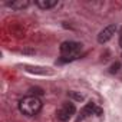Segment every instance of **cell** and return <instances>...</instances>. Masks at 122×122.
<instances>
[{
    "mask_svg": "<svg viewBox=\"0 0 122 122\" xmlns=\"http://www.w3.org/2000/svg\"><path fill=\"white\" fill-rule=\"evenodd\" d=\"M19 109H20L22 113H25L27 116H33V115H36V113L40 112V109H42V101L37 96H33V95L26 96V98H23L19 102Z\"/></svg>",
    "mask_w": 122,
    "mask_h": 122,
    "instance_id": "6da1fadb",
    "label": "cell"
},
{
    "mask_svg": "<svg viewBox=\"0 0 122 122\" xmlns=\"http://www.w3.org/2000/svg\"><path fill=\"white\" fill-rule=\"evenodd\" d=\"M75 111H76V108H75V105L72 102H65V103H62V106L57 109L56 116H57V119L60 122H68L72 118V115L75 113Z\"/></svg>",
    "mask_w": 122,
    "mask_h": 122,
    "instance_id": "7a4b0ae2",
    "label": "cell"
},
{
    "mask_svg": "<svg viewBox=\"0 0 122 122\" xmlns=\"http://www.w3.org/2000/svg\"><path fill=\"white\" fill-rule=\"evenodd\" d=\"M82 49V45L73 40H66L60 45V53L63 56H78V52Z\"/></svg>",
    "mask_w": 122,
    "mask_h": 122,
    "instance_id": "3957f363",
    "label": "cell"
},
{
    "mask_svg": "<svg viewBox=\"0 0 122 122\" xmlns=\"http://www.w3.org/2000/svg\"><path fill=\"white\" fill-rule=\"evenodd\" d=\"M115 32H116V25H109V26H106L105 29H102V30L99 32V35H98V42H99L101 45L106 43L108 40L112 39V36L115 35Z\"/></svg>",
    "mask_w": 122,
    "mask_h": 122,
    "instance_id": "277c9868",
    "label": "cell"
},
{
    "mask_svg": "<svg viewBox=\"0 0 122 122\" xmlns=\"http://www.w3.org/2000/svg\"><path fill=\"white\" fill-rule=\"evenodd\" d=\"M29 5H30L29 0H13V2H9V3H7V6L12 7L13 10H23V9H26Z\"/></svg>",
    "mask_w": 122,
    "mask_h": 122,
    "instance_id": "5b68a950",
    "label": "cell"
},
{
    "mask_svg": "<svg viewBox=\"0 0 122 122\" xmlns=\"http://www.w3.org/2000/svg\"><path fill=\"white\" fill-rule=\"evenodd\" d=\"M36 5L43 10H47L57 5V0H36Z\"/></svg>",
    "mask_w": 122,
    "mask_h": 122,
    "instance_id": "8992f818",
    "label": "cell"
},
{
    "mask_svg": "<svg viewBox=\"0 0 122 122\" xmlns=\"http://www.w3.org/2000/svg\"><path fill=\"white\" fill-rule=\"evenodd\" d=\"M96 105L93 103V102H89V103H86L85 106H83V109H82V116H89V115H92L93 112H96Z\"/></svg>",
    "mask_w": 122,
    "mask_h": 122,
    "instance_id": "52a82bcc",
    "label": "cell"
},
{
    "mask_svg": "<svg viewBox=\"0 0 122 122\" xmlns=\"http://www.w3.org/2000/svg\"><path fill=\"white\" fill-rule=\"evenodd\" d=\"M27 72H33V73H40V75H46V73H52L49 71H40L43 68H33V66H25Z\"/></svg>",
    "mask_w": 122,
    "mask_h": 122,
    "instance_id": "ba28073f",
    "label": "cell"
},
{
    "mask_svg": "<svg viewBox=\"0 0 122 122\" xmlns=\"http://www.w3.org/2000/svg\"><path fill=\"white\" fill-rule=\"evenodd\" d=\"M119 68H121V63H119V62L112 63V65H111V68H109V73H116V72L119 71Z\"/></svg>",
    "mask_w": 122,
    "mask_h": 122,
    "instance_id": "9c48e42d",
    "label": "cell"
},
{
    "mask_svg": "<svg viewBox=\"0 0 122 122\" xmlns=\"http://www.w3.org/2000/svg\"><path fill=\"white\" fill-rule=\"evenodd\" d=\"M69 96L73 98L75 101H82V99H83V95H81V93H78V92H69Z\"/></svg>",
    "mask_w": 122,
    "mask_h": 122,
    "instance_id": "30bf717a",
    "label": "cell"
},
{
    "mask_svg": "<svg viewBox=\"0 0 122 122\" xmlns=\"http://www.w3.org/2000/svg\"><path fill=\"white\" fill-rule=\"evenodd\" d=\"M30 92L33 93V96H36V95H42V93H43V91H42V89H39V88H32V89H30Z\"/></svg>",
    "mask_w": 122,
    "mask_h": 122,
    "instance_id": "8fae6325",
    "label": "cell"
},
{
    "mask_svg": "<svg viewBox=\"0 0 122 122\" xmlns=\"http://www.w3.org/2000/svg\"><path fill=\"white\" fill-rule=\"evenodd\" d=\"M119 45H121V47H122V35L119 36Z\"/></svg>",
    "mask_w": 122,
    "mask_h": 122,
    "instance_id": "7c38bea8",
    "label": "cell"
}]
</instances>
